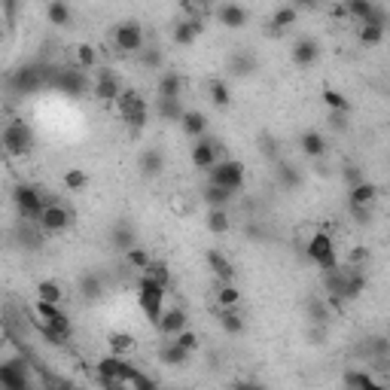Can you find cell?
I'll return each instance as SVG.
<instances>
[{
	"mask_svg": "<svg viewBox=\"0 0 390 390\" xmlns=\"http://www.w3.org/2000/svg\"><path fill=\"white\" fill-rule=\"evenodd\" d=\"M0 147H3V156H10V159H24L34 149V128L24 119H10L0 128Z\"/></svg>",
	"mask_w": 390,
	"mask_h": 390,
	"instance_id": "6da1fadb",
	"label": "cell"
},
{
	"mask_svg": "<svg viewBox=\"0 0 390 390\" xmlns=\"http://www.w3.org/2000/svg\"><path fill=\"white\" fill-rule=\"evenodd\" d=\"M165 296H168V287H165L162 280H156L153 275H140V280H137V305H140V311L147 314L149 323L159 320V314L165 308Z\"/></svg>",
	"mask_w": 390,
	"mask_h": 390,
	"instance_id": "7a4b0ae2",
	"label": "cell"
},
{
	"mask_svg": "<svg viewBox=\"0 0 390 390\" xmlns=\"http://www.w3.org/2000/svg\"><path fill=\"white\" fill-rule=\"evenodd\" d=\"M95 369H98V384H104V387H128V378L135 375L137 366H131L126 357H119V354H107V357H101V360L95 363Z\"/></svg>",
	"mask_w": 390,
	"mask_h": 390,
	"instance_id": "3957f363",
	"label": "cell"
},
{
	"mask_svg": "<svg viewBox=\"0 0 390 390\" xmlns=\"http://www.w3.org/2000/svg\"><path fill=\"white\" fill-rule=\"evenodd\" d=\"M10 195H13V204H15L22 220H37L40 211H43L49 202V195L34 183H15Z\"/></svg>",
	"mask_w": 390,
	"mask_h": 390,
	"instance_id": "277c9868",
	"label": "cell"
},
{
	"mask_svg": "<svg viewBox=\"0 0 390 390\" xmlns=\"http://www.w3.org/2000/svg\"><path fill=\"white\" fill-rule=\"evenodd\" d=\"M73 211L64 202H55V198H49L46 202V207L40 211V217H37V223H40V229L46 232V235H58V232H68L70 226H73Z\"/></svg>",
	"mask_w": 390,
	"mask_h": 390,
	"instance_id": "5b68a950",
	"label": "cell"
},
{
	"mask_svg": "<svg viewBox=\"0 0 390 390\" xmlns=\"http://www.w3.org/2000/svg\"><path fill=\"white\" fill-rule=\"evenodd\" d=\"M113 104H116V110H119V116H122V119H126L135 131L147 126V113H149V110H147V101L140 98V92H135V89H122L119 98H116Z\"/></svg>",
	"mask_w": 390,
	"mask_h": 390,
	"instance_id": "8992f818",
	"label": "cell"
},
{
	"mask_svg": "<svg viewBox=\"0 0 390 390\" xmlns=\"http://www.w3.org/2000/svg\"><path fill=\"white\" fill-rule=\"evenodd\" d=\"M305 256L320 265L323 271L336 269L338 265V256H336V244H333V235H327V232H314V235L305 241Z\"/></svg>",
	"mask_w": 390,
	"mask_h": 390,
	"instance_id": "52a82bcc",
	"label": "cell"
},
{
	"mask_svg": "<svg viewBox=\"0 0 390 390\" xmlns=\"http://www.w3.org/2000/svg\"><path fill=\"white\" fill-rule=\"evenodd\" d=\"M207 174H211V180H207V183H217L223 189H229V193L244 189V180H247L244 177V165L235 162V159H220Z\"/></svg>",
	"mask_w": 390,
	"mask_h": 390,
	"instance_id": "ba28073f",
	"label": "cell"
},
{
	"mask_svg": "<svg viewBox=\"0 0 390 390\" xmlns=\"http://www.w3.org/2000/svg\"><path fill=\"white\" fill-rule=\"evenodd\" d=\"M147 43V34L140 28V22H119L113 31V46L126 55H137Z\"/></svg>",
	"mask_w": 390,
	"mask_h": 390,
	"instance_id": "9c48e42d",
	"label": "cell"
},
{
	"mask_svg": "<svg viewBox=\"0 0 390 390\" xmlns=\"http://www.w3.org/2000/svg\"><path fill=\"white\" fill-rule=\"evenodd\" d=\"M46 68H37V64H28V68H19L10 77V89L15 95H34L46 86Z\"/></svg>",
	"mask_w": 390,
	"mask_h": 390,
	"instance_id": "30bf717a",
	"label": "cell"
},
{
	"mask_svg": "<svg viewBox=\"0 0 390 390\" xmlns=\"http://www.w3.org/2000/svg\"><path fill=\"white\" fill-rule=\"evenodd\" d=\"M220 153H223V144L213 137H195L193 140V149H189V162L195 165L198 171H211L213 165L220 162Z\"/></svg>",
	"mask_w": 390,
	"mask_h": 390,
	"instance_id": "8fae6325",
	"label": "cell"
},
{
	"mask_svg": "<svg viewBox=\"0 0 390 390\" xmlns=\"http://www.w3.org/2000/svg\"><path fill=\"white\" fill-rule=\"evenodd\" d=\"M52 86L61 95H68V98H82L89 92V77H86V70H80V68L55 70L52 73Z\"/></svg>",
	"mask_w": 390,
	"mask_h": 390,
	"instance_id": "7c38bea8",
	"label": "cell"
},
{
	"mask_svg": "<svg viewBox=\"0 0 390 390\" xmlns=\"http://www.w3.org/2000/svg\"><path fill=\"white\" fill-rule=\"evenodd\" d=\"M28 369L24 360H3L0 363V387L3 390H28Z\"/></svg>",
	"mask_w": 390,
	"mask_h": 390,
	"instance_id": "4fadbf2b",
	"label": "cell"
},
{
	"mask_svg": "<svg viewBox=\"0 0 390 390\" xmlns=\"http://www.w3.org/2000/svg\"><path fill=\"white\" fill-rule=\"evenodd\" d=\"M189 327V314L180 308V305H171V308H162L159 320H156V329L165 336V338H174L180 329Z\"/></svg>",
	"mask_w": 390,
	"mask_h": 390,
	"instance_id": "5bb4252c",
	"label": "cell"
},
{
	"mask_svg": "<svg viewBox=\"0 0 390 390\" xmlns=\"http://www.w3.org/2000/svg\"><path fill=\"white\" fill-rule=\"evenodd\" d=\"M122 92V80L116 77L113 70H98V80H95V86H92V95L98 98L101 104H113L116 98H119Z\"/></svg>",
	"mask_w": 390,
	"mask_h": 390,
	"instance_id": "9a60e30c",
	"label": "cell"
},
{
	"mask_svg": "<svg viewBox=\"0 0 390 390\" xmlns=\"http://www.w3.org/2000/svg\"><path fill=\"white\" fill-rule=\"evenodd\" d=\"M290 58H293L296 68H311V64L320 61V43L314 37H299L290 49Z\"/></svg>",
	"mask_w": 390,
	"mask_h": 390,
	"instance_id": "2e32d148",
	"label": "cell"
},
{
	"mask_svg": "<svg viewBox=\"0 0 390 390\" xmlns=\"http://www.w3.org/2000/svg\"><path fill=\"white\" fill-rule=\"evenodd\" d=\"M217 22L226 31H241V28H247V22H250V13H247L241 3H232L229 0V3H223L217 10Z\"/></svg>",
	"mask_w": 390,
	"mask_h": 390,
	"instance_id": "e0dca14e",
	"label": "cell"
},
{
	"mask_svg": "<svg viewBox=\"0 0 390 390\" xmlns=\"http://www.w3.org/2000/svg\"><path fill=\"white\" fill-rule=\"evenodd\" d=\"M202 31H204L202 19H183V22L174 24L171 40H174V46H193L195 40L202 37Z\"/></svg>",
	"mask_w": 390,
	"mask_h": 390,
	"instance_id": "ac0fdd59",
	"label": "cell"
},
{
	"mask_svg": "<svg viewBox=\"0 0 390 390\" xmlns=\"http://www.w3.org/2000/svg\"><path fill=\"white\" fill-rule=\"evenodd\" d=\"M378 195H381V189L372 183V180L363 177L360 183H354L351 189H347V204H363V207H372L378 202Z\"/></svg>",
	"mask_w": 390,
	"mask_h": 390,
	"instance_id": "d6986e66",
	"label": "cell"
},
{
	"mask_svg": "<svg viewBox=\"0 0 390 390\" xmlns=\"http://www.w3.org/2000/svg\"><path fill=\"white\" fill-rule=\"evenodd\" d=\"M180 131H183L186 137H202L204 131H207V113H202V110H183L180 113Z\"/></svg>",
	"mask_w": 390,
	"mask_h": 390,
	"instance_id": "ffe728a7",
	"label": "cell"
},
{
	"mask_svg": "<svg viewBox=\"0 0 390 390\" xmlns=\"http://www.w3.org/2000/svg\"><path fill=\"white\" fill-rule=\"evenodd\" d=\"M137 168H140L144 177H159V174L165 171V153L156 149V147H147L137 159Z\"/></svg>",
	"mask_w": 390,
	"mask_h": 390,
	"instance_id": "44dd1931",
	"label": "cell"
},
{
	"mask_svg": "<svg viewBox=\"0 0 390 390\" xmlns=\"http://www.w3.org/2000/svg\"><path fill=\"white\" fill-rule=\"evenodd\" d=\"M366 293V275L360 269H345V278H342V299H360Z\"/></svg>",
	"mask_w": 390,
	"mask_h": 390,
	"instance_id": "7402d4cb",
	"label": "cell"
},
{
	"mask_svg": "<svg viewBox=\"0 0 390 390\" xmlns=\"http://www.w3.org/2000/svg\"><path fill=\"white\" fill-rule=\"evenodd\" d=\"M299 149H302L308 159H323V156H327V137H323L317 128H311L299 137Z\"/></svg>",
	"mask_w": 390,
	"mask_h": 390,
	"instance_id": "603a6c76",
	"label": "cell"
},
{
	"mask_svg": "<svg viewBox=\"0 0 390 390\" xmlns=\"http://www.w3.org/2000/svg\"><path fill=\"white\" fill-rule=\"evenodd\" d=\"M122 262H126V269L144 275V271L149 269V262H153V253H149L147 247H140V244H131L128 250H122Z\"/></svg>",
	"mask_w": 390,
	"mask_h": 390,
	"instance_id": "cb8c5ba5",
	"label": "cell"
},
{
	"mask_svg": "<svg viewBox=\"0 0 390 390\" xmlns=\"http://www.w3.org/2000/svg\"><path fill=\"white\" fill-rule=\"evenodd\" d=\"M204 260H207V269H211L220 280H232V278H235V265H232V262H229V256H226V253H220L217 247H213V250H207V253H204Z\"/></svg>",
	"mask_w": 390,
	"mask_h": 390,
	"instance_id": "d4e9b609",
	"label": "cell"
},
{
	"mask_svg": "<svg viewBox=\"0 0 390 390\" xmlns=\"http://www.w3.org/2000/svg\"><path fill=\"white\" fill-rule=\"evenodd\" d=\"M217 320H220V329H223L226 336H241V333H244V327H247L244 314L238 311V308H220Z\"/></svg>",
	"mask_w": 390,
	"mask_h": 390,
	"instance_id": "484cf974",
	"label": "cell"
},
{
	"mask_svg": "<svg viewBox=\"0 0 390 390\" xmlns=\"http://www.w3.org/2000/svg\"><path fill=\"white\" fill-rule=\"evenodd\" d=\"M159 360L165 363V366H177V369H180V366H186V363L193 360V354H189L186 347H180V345L171 338V342H165V345H162Z\"/></svg>",
	"mask_w": 390,
	"mask_h": 390,
	"instance_id": "4316f807",
	"label": "cell"
},
{
	"mask_svg": "<svg viewBox=\"0 0 390 390\" xmlns=\"http://www.w3.org/2000/svg\"><path fill=\"white\" fill-rule=\"evenodd\" d=\"M204 226L211 235H226L232 229V217L226 207H207V217H204Z\"/></svg>",
	"mask_w": 390,
	"mask_h": 390,
	"instance_id": "83f0119b",
	"label": "cell"
},
{
	"mask_svg": "<svg viewBox=\"0 0 390 390\" xmlns=\"http://www.w3.org/2000/svg\"><path fill=\"white\" fill-rule=\"evenodd\" d=\"M342 384H345L347 390H375L378 381L372 378L369 369H347L345 375H342Z\"/></svg>",
	"mask_w": 390,
	"mask_h": 390,
	"instance_id": "f1b7e54d",
	"label": "cell"
},
{
	"mask_svg": "<svg viewBox=\"0 0 390 390\" xmlns=\"http://www.w3.org/2000/svg\"><path fill=\"white\" fill-rule=\"evenodd\" d=\"M110 244L116 247V250H128L131 244H137V235H135V229H131V223L128 220H119L113 226V232H110Z\"/></svg>",
	"mask_w": 390,
	"mask_h": 390,
	"instance_id": "f546056e",
	"label": "cell"
},
{
	"mask_svg": "<svg viewBox=\"0 0 390 390\" xmlns=\"http://www.w3.org/2000/svg\"><path fill=\"white\" fill-rule=\"evenodd\" d=\"M104 296V280L98 278V271H89V275L80 278V299L82 302H98Z\"/></svg>",
	"mask_w": 390,
	"mask_h": 390,
	"instance_id": "4dcf8cb0",
	"label": "cell"
},
{
	"mask_svg": "<svg viewBox=\"0 0 390 390\" xmlns=\"http://www.w3.org/2000/svg\"><path fill=\"white\" fill-rule=\"evenodd\" d=\"M107 347H110V354L128 357V354L137 347V338L131 336V333H126V329H116V333L107 336Z\"/></svg>",
	"mask_w": 390,
	"mask_h": 390,
	"instance_id": "1f68e13d",
	"label": "cell"
},
{
	"mask_svg": "<svg viewBox=\"0 0 390 390\" xmlns=\"http://www.w3.org/2000/svg\"><path fill=\"white\" fill-rule=\"evenodd\" d=\"M156 92H159V98H180V95H183V77H180V73H174V70H165L159 77Z\"/></svg>",
	"mask_w": 390,
	"mask_h": 390,
	"instance_id": "d6a6232c",
	"label": "cell"
},
{
	"mask_svg": "<svg viewBox=\"0 0 390 390\" xmlns=\"http://www.w3.org/2000/svg\"><path fill=\"white\" fill-rule=\"evenodd\" d=\"M375 0H345V13H347V19H354V22H369L372 15H375Z\"/></svg>",
	"mask_w": 390,
	"mask_h": 390,
	"instance_id": "836d02e7",
	"label": "cell"
},
{
	"mask_svg": "<svg viewBox=\"0 0 390 390\" xmlns=\"http://www.w3.org/2000/svg\"><path fill=\"white\" fill-rule=\"evenodd\" d=\"M46 19H49V24H55V28H68L70 19H73V13H70V6L64 3V0H49Z\"/></svg>",
	"mask_w": 390,
	"mask_h": 390,
	"instance_id": "e575fe53",
	"label": "cell"
},
{
	"mask_svg": "<svg viewBox=\"0 0 390 390\" xmlns=\"http://www.w3.org/2000/svg\"><path fill=\"white\" fill-rule=\"evenodd\" d=\"M241 305V290L232 280H220L217 287V308H238Z\"/></svg>",
	"mask_w": 390,
	"mask_h": 390,
	"instance_id": "d590c367",
	"label": "cell"
},
{
	"mask_svg": "<svg viewBox=\"0 0 390 390\" xmlns=\"http://www.w3.org/2000/svg\"><path fill=\"white\" fill-rule=\"evenodd\" d=\"M229 73L232 77H250V73H256V58L250 52H235L229 58Z\"/></svg>",
	"mask_w": 390,
	"mask_h": 390,
	"instance_id": "8d00e7d4",
	"label": "cell"
},
{
	"mask_svg": "<svg viewBox=\"0 0 390 390\" xmlns=\"http://www.w3.org/2000/svg\"><path fill=\"white\" fill-rule=\"evenodd\" d=\"M73 61H77L80 70H95L98 68V46H92V43L73 46Z\"/></svg>",
	"mask_w": 390,
	"mask_h": 390,
	"instance_id": "74e56055",
	"label": "cell"
},
{
	"mask_svg": "<svg viewBox=\"0 0 390 390\" xmlns=\"http://www.w3.org/2000/svg\"><path fill=\"white\" fill-rule=\"evenodd\" d=\"M207 98H211L213 107H220V110H226L232 104V89L226 80H211V86H207Z\"/></svg>",
	"mask_w": 390,
	"mask_h": 390,
	"instance_id": "f35d334b",
	"label": "cell"
},
{
	"mask_svg": "<svg viewBox=\"0 0 390 390\" xmlns=\"http://www.w3.org/2000/svg\"><path fill=\"white\" fill-rule=\"evenodd\" d=\"M296 22H299L296 6H280V10H275V15H271V31H275V34H284V31H290Z\"/></svg>",
	"mask_w": 390,
	"mask_h": 390,
	"instance_id": "ab89813d",
	"label": "cell"
},
{
	"mask_svg": "<svg viewBox=\"0 0 390 390\" xmlns=\"http://www.w3.org/2000/svg\"><path fill=\"white\" fill-rule=\"evenodd\" d=\"M37 299H43V302L61 305V302H64V287H61V280H55V278L40 280V284H37Z\"/></svg>",
	"mask_w": 390,
	"mask_h": 390,
	"instance_id": "60d3db41",
	"label": "cell"
},
{
	"mask_svg": "<svg viewBox=\"0 0 390 390\" xmlns=\"http://www.w3.org/2000/svg\"><path fill=\"white\" fill-rule=\"evenodd\" d=\"M202 198H204L207 207H229L232 198H235V193H229V189H223V186H217V183H207L204 193H202Z\"/></svg>",
	"mask_w": 390,
	"mask_h": 390,
	"instance_id": "b9f144b4",
	"label": "cell"
},
{
	"mask_svg": "<svg viewBox=\"0 0 390 390\" xmlns=\"http://www.w3.org/2000/svg\"><path fill=\"white\" fill-rule=\"evenodd\" d=\"M320 101L327 104L333 113H347V110H351V101H347L345 92H338V89H323V92H320Z\"/></svg>",
	"mask_w": 390,
	"mask_h": 390,
	"instance_id": "7bdbcfd3",
	"label": "cell"
},
{
	"mask_svg": "<svg viewBox=\"0 0 390 390\" xmlns=\"http://www.w3.org/2000/svg\"><path fill=\"white\" fill-rule=\"evenodd\" d=\"M61 183H64V189H68V193H82V189L89 186V174L82 171V168H70V171H64Z\"/></svg>",
	"mask_w": 390,
	"mask_h": 390,
	"instance_id": "ee69618b",
	"label": "cell"
},
{
	"mask_svg": "<svg viewBox=\"0 0 390 390\" xmlns=\"http://www.w3.org/2000/svg\"><path fill=\"white\" fill-rule=\"evenodd\" d=\"M140 64H144L147 70H162V64H165V52L162 49H156V46H149V49H140Z\"/></svg>",
	"mask_w": 390,
	"mask_h": 390,
	"instance_id": "f6af8a7d",
	"label": "cell"
},
{
	"mask_svg": "<svg viewBox=\"0 0 390 390\" xmlns=\"http://www.w3.org/2000/svg\"><path fill=\"white\" fill-rule=\"evenodd\" d=\"M357 37H360L363 46H378L381 40H384V28H378V24H360Z\"/></svg>",
	"mask_w": 390,
	"mask_h": 390,
	"instance_id": "bcb514c9",
	"label": "cell"
},
{
	"mask_svg": "<svg viewBox=\"0 0 390 390\" xmlns=\"http://www.w3.org/2000/svg\"><path fill=\"white\" fill-rule=\"evenodd\" d=\"M369 247L366 244H354L351 250H347V269H366V262H369Z\"/></svg>",
	"mask_w": 390,
	"mask_h": 390,
	"instance_id": "7dc6e473",
	"label": "cell"
},
{
	"mask_svg": "<svg viewBox=\"0 0 390 390\" xmlns=\"http://www.w3.org/2000/svg\"><path fill=\"white\" fill-rule=\"evenodd\" d=\"M180 98H159V116L162 119H171V122H177L180 119Z\"/></svg>",
	"mask_w": 390,
	"mask_h": 390,
	"instance_id": "c3c4849f",
	"label": "cell"
},
{
	"mask_svg": "<svg viewBox=\"0 0 390 390\" xmlns=\"http://www.w3.org/2000/svg\"><path fill=\"white\" fill-rule=\"evenodd\" d=\"M174 342H177L180 347H186V351L189 354H195L198 351V345H202V342H198V333H195V329H180V333L177 336H174Z\"/></svg>",
	"mask_w": 390,
	"mask_h": 390,
	"instance_id": "681fc988",
	"label": "cell"
},
{
	"mask_svg": "<svg viewBox=\"0 0 390 390\" xmlns=\"http://www.w3.org/2000/svg\"><path fill=\"white\" fill-rule=\"evenodd\" d=\"M278 177H280V183H284L287 189H296L299 183H302V174H299V168H293V165H280Z\"/></svg>",
	"mask_w": 390,
	"mask_h": 390,
	"instance_id": "f907efd6",
	"label": "cell"
},
{
	"mask_svg": "<svg viewBox=\"0 0 390 390\" xmlns=\"http://www.w3.org/2000/svg\"><path fill=\"white\" fill-rule=\"evenodd\" d=\"M144 275H153L156 280H162L165 287L171 284V271H168V265H165V262H159V260H153V262H149V269L144 271Z\"/></svg>",
	"mask_w": 390,
	"mask_h": 390,
	"instance_id": "816d5d0a",
	"label": "cell"
},
{
	"mask_svg": "<svg viewBox=\"0 0 390 390\" xmlns=\"http://www.w3.org/2000/svg\"><path fill=\"white\" fill-rule=\"evenodd\" d=\"M128 387H140V390H153L156 387V378H149V375H140V372L135 369V375L128 378Z\"/></svg>",
	"mask_w": 390,
	"mask_h": 390,
	"instance_id": "f5cc1de1",
	"label": "cell"
},
{
	"mask_svg": "<svg viewBox=\"0 0 390 390\" xmlns=\"http://www.w3.org/2000/svg\"><path fill=\"white\" fill-rule=\"evenodd\" d=\"M347 207H351V217L360 223V226H366L372 220V207H363V204H347Z\"/></svg>",
	"mask_w": 390,
	"mask_h": 390,
	"instance_id": "db71d44e",
	"label": "cell"
},
{
	"mask_svg": "<svg viewBox=\"0 0 390 390\" xmlns=\"http://www.w3.org/2000/svg\"><path fill=\"white\" fill-rule=\"evenodd\" d=\"M329 128L345 131L347 128V113H333V110H329Z\"/></svg>",
	"mask_w": 390,
	"mask_h": 390,
	"instance_id": "11a10c76",
	"label": "cell"
},
{
	"mask_svg": "<svg viewBox=\"0 0 390 390\" xmlns=\"http://www.w3.org/2000/svg\"><path fill=\"white\" fill-rule=\"evenodd\" d=\"M308 314H311V320H317V323L327 320V308H323L320 302H311V305H308Z\"/></svg>",
	"mask_w": 390,
	"mask_h": 390,
	"instance_id": "9f6ffc18",
	"label": "cell"
},
{
	"mask_svg": "<svg viewBox=\"0 0 390 390\" xmlns=\"http://www.w3.org/2000/svg\"><path fill=\"white\" fill-rule=\"evenodd\" d=\"M345 177H347V183H360V180H363V174H360V168H354V165H347V168H345Z\"/></svg>",
	"mask_w": 390,
	"mask_h": 390,
	"instance_id": "6f0895ef",
	"label": "cell"
},
{
	"mask_svg": "<svg viewBox=\"0 0 390 390\" xmlns=\"http://www.w3.org/2000/svg\"><path fill=\"white\" fill-rule=\"evenodd\" d=\"M290 6H296V10H314V6H320V0H293Z\"/></svg>",
	"mask_w": 390,
	"mask_h": 390,
	"instance_id": "680465c9",
	"label": "cell"
},
{
	"mask_svg": "<svg viewBox=\"0 0 390 390\" xmlns=\"http://www.w3.org/2000/svg\"><path fill=\"white\" fill-rule=\"evenodd\" d=\"M244 232H247V238H253V241H260V238H262V232L256 229V226H247Z\"/></svg>",
	"mask_w": 390,
	"mask_h": 390,
	"instance_id": "91938a15",
	"label": "cell"
},
{
	"mask_svg": "<svg viewBox=\"0 0 390 390\" xmlns=\"http://www.w3.org/2000/svg\"><path fill=\"white\" fill-rule=\"evenodd\" d=\"M333 15H336V19H347V13H345V6H333Z\"/></svg>",
	"mask_w": 390,
	"mask_h": 390,
	"instance_id": "94428289",
	"label": "cell"
},
{
	"mask_svg": "<svg viewBox=\"0 0 390 390\" xmlns=\"http://www.w3.org/2000/svg\"><path fill=\"white\" fill-rule=\"evenodd\" d=\"M0 159H3V147H0Z\"/></svg>",
	"mask_w": 390,
	"mask_h": 390,
	"instance_id": "6125c7cd",
	"label": "cell"
},
{
	"mask_svg": "<svg viewBox=\"0 0 390 390\" xmlns=\"http://www.w3.org/2000/svg\"><path fill=\"white\" fill-rule=\"evenodd\" d=\"M0 345H3V336H0Z\"/></svg>",
	"mask_w": 390,
	"mask_h": 390,
	"instance_id": "be15d7a7",
	"label": "cell"
},
{
	"mask_svg": "<svg viewBox=\"0 0 390 390\" xmlns=\"http://www.w3.org/2000/svg\"><path fill=\"white\" fill-rule=\"evenodd\" d=\"M202 3H207V0H202Z\"/></svg>",
	"mask_w": 390,
	"mask_h": 390,
	"instance_id": "e7e4bbea",
	"label": "cell"
}]
</instances>
